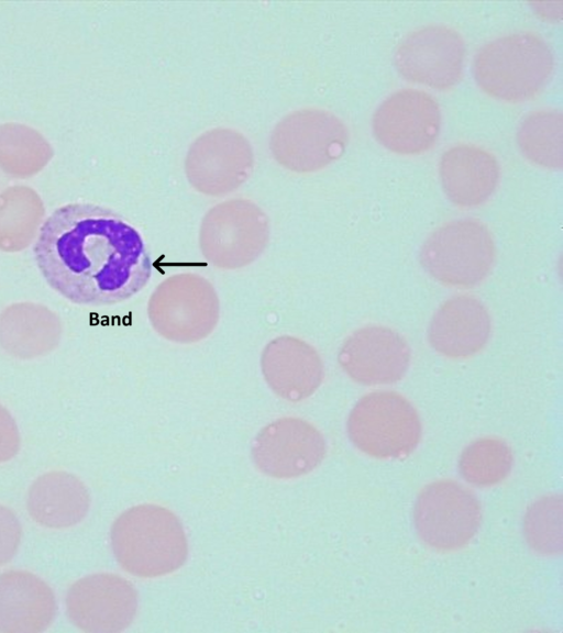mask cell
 Returning a JSON list of instances; mask_svg holds the SVG:
<instances>
[{
	"mask_svg": "<svg viewBox=\"0 0 563 633\" xmlns=\"http://www.w3.org/2000/svg\"><path fill=\"white\" fill-rule=\"evenodd\" d=\"M147 318L153 330L177 344H192L208 337L220 318L216 288L194 273L169 276L151 293Z\"/></svg>",
	"mask_w": 563,
	"mask_h": 633,
	"instance_id": "277c9868",
	"label": "cell"
},
{
	"mask_svg": "<svg viewBox=\"0 0 563 633\" xmlns=\"http://www.w3.org/2000/svg\"><path fill=\"white\" fill-rule=\"evenodd\" d=\"M563 114L560 110H538L529 113L517 133L522 154L536 165L561 169L563 162Z\"/></svg>",
	"mask_w": 563,
	"mask_h": 633,
	"instance_id": "ffe728a7",
	"label": "cell"
},
{
	"mask_svg": "<svg viewBox=\"0 0 563 633\" xmlns=\"http://www.w3.org/2000/svg\"><path fill=\"white\" fill-rule=\"evenodd\" d=\"M352 443L376 458L410 454L421 437V423L413 406L395 391H374L361 398L347 419Z\"/></svg>",
	"mask_w": 563,
	"mask_h": 633,
	"instance_id": "8992f818",
	"label": "cell"
},
{
	"mask_svg": "<svg viewBox=\"0 0 563 633\" xmlns=\"http://www.w3.org/2000/svg\"><path fill=\"white\" fill-rule=\"evenodd\" d=\"M511 465L510 447L497 437L474 441L462 452L459 462L463 478L478 487L500 482L510 473Z\"/></svg>",
	"mask_w": 563,
	"mask_h": 633,
	"instance_id": "44dd1931",
	"label": "cell"
},
{
	"mask_svg": "<svg viewBox=\"0 0 563 633\" xmlns=\"http://www.w3.org/2000/svg\"><path fill=\"white\" fill-rule=\"evenodd\" d=\"M495 260V243L488 227L472 219L443 224L420 249V263L441 284L471 287L481 282Z\"/></svg>",
	"mask_w": 563,
	"mask_h": 633,
	"instance_id": "5b68a950",
	"label": "cell"
},
{
	"mask_svg": "<svg viewBox=\"0 0 563 633\" xmlns=\"http://www.w3.org/2000/svg\"><path fill=\"white\" fill-rule=\"evenodd\" d=\"M22 537L21 524L9 508L0 504V566L15 555Z\"/></svg>",
	"mask_w": 563,
	"mask_h": 633,
	"instance_id": "603a6c76",
	"label": "cell"
},
{
	"mask_svg": "<svg viewBox=\"0 0 563 633\" xmlns=\"http://www.w3.org/2000/svg\"><path fill=\"white\" fill-rule=\"evenodd\" d=\"M52 588L38 576L25 570L0 575V632L38 633L56 615Z\"/></svg>",
	"mask_w": 563,
	"mask_h": 633,
	"instance_id": "2e32d148",
	"label": "cell"
},
{
	"mask_svg": "<svg viewBox=\"0 0 563 633\" xmlns=\"http://www.w3.org/2000/svg\"><path fill=\"white\" fill-rule=\"evenodd\" d=\"M338 359L354 381L387 385L400 380L406 374L410 349L397 332L372 325L351 334L342 344Z\"/></svg>",
	"mask_w": 563,
	"mask_h": 633,
	"instance_id": "4fadbf2b",
	"label": "cell"
},
{
	"mask_svg": "<svg viewBox=\"0 0 563 633\" xmlns=\"http://www.w3.org/2000/svg\"><path fill=\"white\" fill-rule=\"evenodd\" d=\"M554 68V56L536 32L520 31L496 37L474 57L476 84L490 97L520 102L539 95Z\"/></svg>",
	"mask_w": 563,
	"mask_h": 633,
	"instance_id": "3957f363",
	"label": "cell"
},
{
	"mask_svg": "<svg viewBox=\"0 0 563 633\" xmlns=\"http://www.w3.org/2000/svg\"><path fill=\"white\" fill-rule=\"evenodd\" d=\"M525 535L529 545L543 555L562 551V498L548 496L530 506L525 517Z\"/></svg>",
	"mask_w": 563,
	"mask_h": 633,
	"instance_id": "7402d4cb",
	"label": "cell"
},
{
	"mask_svg": "<svg viewBox=\"0 0 563 633\" xmlns=\"http://www.w3.org/2000/svg\"><path fill=\"white\" fill-rule=\"evenodd\" d=\"M252 456L257 468L275 478H294L313 470L325 456L322 434L300 418H280L254 438Z\"/></svg>",
	"mask_w": 563,
	"mask_h": 633,
	"instance_id": "7c38bea8",
	"label": "cell"
},
{
	"mask_svg": "<svg viewBox=\"0 0 563 633\" xmlns=\"http://www.w3.org/2000/svg\"><path fill=\"white\" fill-rule=\"evenodd\" d=\"M66 612L88 633H115L126 629L137 609V592L125 578L108 573L75 581L66 595Z\"/></svg>",
	"mask_w": 563,
	"mask_h": 633,
	"instance_id": "30bf717a",
	"label": "cell"
},
{
	"mask_svg": "<svg viewBox=\"0 0 563 633\" xmlns=\"http://www.w3.org/2000/svg\"><path fill=\"white\" fill-rule=\"evenodd\" d=\"M34 255L51 288L76 304L124 302L151 277L137 231L111 210L88 202L53 211L40 227Z\"/></svg>",
	"mask_w": 563,
	"mask_h": 633,
	"instance_id": "6da1fadb",
	"label": "cell"
},
{
	"mask_svg": "<svg viewBox=\"0 0 563 633\" xmlns=\"http://www.w3.org/2000/svg\"><path fill=\"white\" fill-rule=\"evenodd\" d=\"M420 538L438 551L464 547L476 534L482 508L474 493L461 484L442 479L427 485L413 510Z\"/></svg>",
	"mask_w": 563,
	"mask_h": 633,
	"instance_id": "52a82bcc",
	"label": "cell"
},
{
	"mask_svg": "<svg viewBox=\"0 0 563 633\" xmlns=\"http://www.w3.org/2000/svg\"><path fill=\"white\" fill-rule=\"evenodd\" d=\"M490 326L486 308L476 298L462 295L446 300L438 309L430 322L428 338L438 353L466 358L485 346Z\"/></svg>",
	"mask_w": 563,
	"mask_h": 633,
	"instance_id": "9a60e30c",
	"label": "cell"
},
{
	"mask_svg": "<svg viewBox=\"0 0 563 633\" xmlns=\"http://www.w3.org/2000/svg\"><path fill=\"white\" fill-rule=\"evenodd\" d=\"M20 449V433L10 412L0 404V463L13 458Z\"/></svg>",
	"mask_w": 563,
	"mask_h": 633,
	"instance_id": "cb8c5ba5",
	"label": "cell"
},
{
	"mask_svg": "<svg viewBox=\"0 0 563 633\" xmlns=\"http://www.w3.org/2000/svg\"><path fill=\"white\" fill-rule=\"evenodd\" d=\"M110 537L120 566L137 577L170 574L187 559L188 543L179 519L157 504H139L122 512Z\"/></svg>",
	"mask_w": 563,
	"mask_h": 633,
	"instance_id": "7a4b0ae2",
	"label": "cell"
},
{
	"mask_svg": "<svg viewBox=\"0 0 563 633\" xmlns=\"http://www.w3.org/2000/svg\"><path fill=\"white\" fill-rule=\"evenodd\" d=\"M267 226L258 210L249 204H223L205 219L200 246L206 259L221 269L252 264L263 252Z\"/></svg>",
	"mask_w": 563,
	"mask_h": 633,
	"instance_id": "8fae6325",
	"label": "cell"
},
{
	"mask_svg": "<svg viewBox=\"0 0 563 633\" xmlns=\"http://www.w3.org/2000/svg\"><path fill=\"white\" fill-rule=\"evenodd\" d=\"M439 175L446 197L454 204L476 207L494 192L499 180V165L488 151L460 144L442 154Z\"/></svg>",
	"mask_w": 563,
	"mask_h": 633,
	"instance_id": "e0dca14e",
	"label": "cell"
},
{
	"mask_svg": "<svg viewBox=\"0 0 563 633\" xmlns=\"http://www.w3.org/2000/svg\"><path fill=\"white\" fill-rule=\"evenodd\" d=\"M260 364L268 387L288 401L310 397L323 379V364L316 348L291 335L271 340L262 351Z\"/></svg>",
	"mask_w": 563,
	"mask_h": 633,
	"instance_id": "5bb4252c",
	"label": "cell"
},
{
	"mask_svg": "<svg viewBox=\"0 0 563 633\" xmlns=\"http://www.w3.org/2000/svg\"><path fill=\"white\" fill-rule=\"evenodd\" d=\"M60 336V322L46 307L18 303L0 314V344L20 358L49 353Z\"/></svg>",
	"mask_w": 563,
	"mask_h": 633,
	"instance_id": "d6986e66",
	"label": "cell"
},
{
	"mask_svg": "<svg viewBox=\"0 0 563 633\" xmlns=\"http://www.w3.org/2000/svg\"><path fill=\"white\" fill-rule=\"evenodd\" d=\"M465 43L454 29L429 24L408 33L395 53V65L407 80L434 89H449L462 76Z\"/></svg>",
	"mask_w": 563,
	"mask_h": 633,
	"instance_id": "ba28073f",
	"label": "cell"
},
{
	"mask_svg": "<svg viewBox=\"0 0 563 633\" xmlns=\"http://www.w3.org/2000/svg\"><path fill=\"white\" fill-rule=\"evenodd\" d=\"M441 111L437 100L419 89H401L375 110V138L387 149L413 155L433 146L440 132Z\"/></svg>",
	"mask_w": 563,
	"mask_h": 633,
	"instance_id": "9c48e42d",
	"label": "cell"
},
{
	"mask_svg": "<svg viewBox=\"0 0 563 633\" xmlns=\"http://www.w3.org/2000/svg\"><path fill=\"white\" fill-rule=\"evenodd\" d=\"M89 507L90 496L85 484L64 470L41 475L27 491V511L35 522L45 528L76 525L86 517Z\"/></svg>",
	"mask_w": 563,
	"mask_h": 633,
	"instance_id": "ac0fdd59",
	"label": "cell"
}]
</instances>
